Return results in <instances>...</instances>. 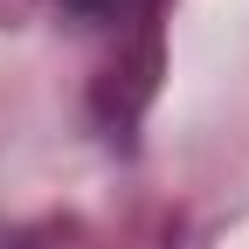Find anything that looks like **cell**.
Here are the masks:
<instances>
[{"mask_svg":"<svg viewBox=\"0 0 249 249\" xmlns=\"http://www.w3.org/2000/svg\"><path fill=\"white\" fill-rule=\"evenodd\" d=\"M76 7H104V0H76Z\"/></svg>","mask_w":249,"mask_h":249,"instance_id":"1","label":"cell"}]
</instances>
